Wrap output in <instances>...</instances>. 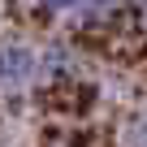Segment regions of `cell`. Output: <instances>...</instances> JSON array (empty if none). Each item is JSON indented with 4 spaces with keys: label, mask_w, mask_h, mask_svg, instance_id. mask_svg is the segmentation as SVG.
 Returning <instances> with one entry per match:
<instances>
[{
    "label": "cell",
    "mask_w": 147,
    "mask_h": 147,
    "mask_svg": "<svg viewBox=\"0 0 147 147\" xmlns=\"http://www.w3.org/2000/svg\"><path fill=\"white\" fill-rule=\"evenodd\" d=\"M39 78V56L26 43L0 39V91H22Z\"/></svg>",
    "instance_id": "1"
},
{
    "label": "cell",
    "mask_w": 147,
    "mask_h": 147,
    "mask_svg": "<svg viewBox=\"0 0 147 147\" xmlns=\"http://www.w3.org/2000/svg\"><path fill=\"white\" fill-rule=\"evenodd\" d=\"M39 9H48V13H78L87 0H35Z\"/></svg>",
    "instance_id": "2"
}]
</instances>
